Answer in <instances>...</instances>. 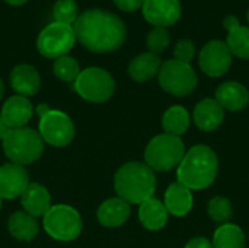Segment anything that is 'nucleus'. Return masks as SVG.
Returning <instances> with one entry per match:
<instances>
[{"instance_id": "obj_1", "label": "nucleus", "mask_w": 249, "mask_h": 248, "mask_svg": "<svg viewBox=\"0 0 249 248\" xmlns=\"http://www.w3.org/2000/svg\"><path fill=\"white\" fill-rule=\"evenodd\" d=\"M76 39L89 51L105 54L118 50L127 38L123 19L104 9L82 12L73 23Z\"/></svg>"}, {"instance_id": "obj_2", "label": "nucleus", "mask_w": 249, "mask_h": 248, "mask_svg": "<svg viewBox=\"0 0 249 248\" xmlns=\"http://www.w3.org/2000/svg\"><path fill=\"white\" fill-rule=\"evenodd\" d=\"M177 168L178 183L190 190H204L210 187L217 177L219 159L210 146L197 145L185 152Z\"/></svg>"}, {"instance_id": "obj_3", "label": "nucleus", "mask_w": 249, "mask_h": 248, "mask_svg": "<svg viewBox=\"0 0 249 248\" xmlns=\"http://www.w3.org/2000/svg\"><path fill=\"white\" fill-rule=\"evenodd\" d=\"M114 189L128 205H142L156 190L155 171L144 162H127L115 172Z\"/></svg>"}, {"instance_id": "obj_4", "label": "nucleus", "mask_w": 249, "mask_h": 248, "mask_svg": "<svg viewBox=\"0 0 249 248\" xmlns=\"http://www.w3.org/2000/svg\"><path fill=\"white\" fill-rule=\"evenodd\" d=\"M4 155L13 164L28 165L41 158L44 152V140L39 133L29 127L10 129L1 140Z\"/></svg>"}, {"instance_id": "obj_5", "label": "nucleus", "mask_w": 249, "mask_h": 248, "mask_svg": "<svg viewBox=\"0 0 249 248\" xmlns=\"http://www.w3.org/2000/svg\"><path fill=\"white\" fill-rule=\"evenodd\" d=\"M36 113L39 115L38 133L44 143L54 148H64L73 142L74 124L66 113L51 110L47 104H39Z\"/></svg>"}, {"instance_id": "obj_6", "label": "nucleus", "mask_w": 249, "mask_h": 248, "mask_svg": "<svg viewBox=\"0 0 249 248\" xmlns=\"http://www.w3.org/2000/svg\"><path fill=\"white\" fill-rule=\"evenodd\" d=\"M185 155V146L181 137L163 133L155 136L144 149V164L153 171H171L178 167Z\"/></svg>"}, {"instance_id": "obj_7", "label": "nucleus", "mask_w": 249, "mask_h": 248, "mask_svg": "<svg viewBox=\"0 0 249 248\" xmlns=\"http://www.w3.org/2000/svg\"><path fill=\"white\" fill-rule=\"evenodd\" d=\"M73 88L85 101L102 104L114 95L115 80L112 75L102 67H88L79 73Z\"/></svg>"}, {"instance_id": "obj_8", "label": "nucleus", "mask_w": 249, "mask_h": 248, "mask_svg": "<svg viewBox=\"0 0 249 248\" xmlns=\"http://www.w3.org/2000/svg\"><path fill=\"white\" fill-rule=\"evenodd\" d=\"M42 227L45 232L61 243L76 240L83 228L80 213L69 205H55L42 216Z\"/></svg>"}, {"instance_id": "obj_9", "label": "nucleus", "mask_w": 249, "mask_h": 248, "mask_svg": "<svg viewBox=\"0 0 249 248\" xmlns=\"http://www.w3.org/2000/svg\"><path fill=\"white\" fill-rule=\"evenodd\" d=\"M158 79L160 88L174 96H187L193 94L198 83V77L193 66L175 58L162 63Z\"/></svg>"}, {"instance_id": "obj_10", "label": "nucleus", "mask_w": 249, "mask_h": 248, "mask_svg": "<svg viewBox=\"0 0 249 248\" xmlns=\"http://www.w3.org/2000/svg\"><path fill=\"white\" fill-rule=\"evenodd\" d=\"M76 34L71 25L51 22L39 32L36 48L45 58H58L67 56L76 44Z\"/></svg>"}, {"instance_id": "obj_11", "label": "nucleus", "mask_w": 249, "mask_h": 248, "mask_svg": "<svg viewBox=\"0 0 249 248\" xmlns=\"http://www.w3.org/2000/svg\"><path fill=\"white\" fill-rule=\"evenodd\" d=\"M232 53L225 41H209L200 51L198 63L204 75L210 77H220L229 72L232 66Z\"/></svg>"}, {"instance_id": "obj_12", "label": "nucleus", "mask_w": 249, "mask_h": 248, "mask_svg": "<svg viewBox=\"0 0 249 248\" xmlns=\"http://www.w3.org/2000/svg\"><path fill=\"white\" fill-rule=\"evenodd\" d=\"M142 13L150 25L168 28L181 19L182 7L179 0H144Z\"/></svg>"}, {"instance_id": "obj_13", "label": "nucleus", "mask_w": 249, "mask_h": 248, "mask_svg": "<svg viewBox=\"0 0 249 248\" xmlns=\"http://www.w3.org/2000/svg\"><path fill=\"white\" fill-rule=\"evenodd\" d=\"M29 184V174L23 165L4 164L0 167V197L16 199L20 197Z\"/></svg>"}, {"instance_id": "obj_14", "label": "nucleus", "mask_w": 249, "mask_h": 248, "mask_svg": "<svg viewBox=\"0 0 249 248\" xmlns=\"http://www.w3.org/2000/svg\"><path fill=\"white\" fill-rule=\"evenodd\" d=\"M0 115L10 129L26 127L34 115V107L28 98L13 95L3 104Z\"/></svg>"}, {"instance_id": "obj_15", "label": "nucleus", "mask_w": 249, "mask_h": 248, "mask_svg": "<svg viewBox=\"0 0 249 248\" xmlns=\"http://www.w3.org/2000/svg\"><path fill=\"white\" fill-rule=\"evenodd\" d=\"M214 95V99L220 107L228 111H241L249 102V91L242 83L235 80H228L219 85Z\"/></svg>"}, {"instance_id": "obj_16", "label": "nucleus", "mask_w": 249, "mask_h": 248, "mask_svg": "<svg viewBox=\"0 0 249 248\" xmlns=\"http://www.w3.org/2000/svg\"><path fill=\"white\" fill-rule=\"evenodd\" d=\"M225 118V110L214 98H206L200 101L193 113L196 126L203 132H213L220 127Z\"/></svg>"}, {"instance_id": "obj_17", "label": "nucleus", "mask_w": 249, "mask_h": 248, "mask_svg": "<svg viewBox=\"0 0 249 248\" xmlns=\"http://www.w3.org/2000/svg\"><path fill=\"white\" fill-rule=\"evenodd\" d=\"M10 86L20 96H32L39 91L41 76L31 64H18L10 73Z\"/></svg>"}, {"instance_id": "obj_18", "label": "nucleus", "mask_w": 249, "mask_h": 248, "mask_svg": "<svg viewBox=\"0 0 249 248\" xmlns=\"http://www.w3.org/2000/svg\"><path fill=\"white\" fill-rule=\"evenodd\" d=\"M96 218L102 227L118 228L130 218V205L121 197H111L105 200L96 212Z\"/></svg>"}, {"instance_id": "obj_19", "label": "nucleus", "mask_w": 249, "mask_h": 248, "mask_svg": "<svg viewBox=\"0 0 249 248\" xmlns=\"http://www.w3.org/2000/svg\"><path fill=\"white\" fill-rule=\"evenodd\" d=\"M20 203L23 210L34 218L44 216L51 208V194L50 191L38 183H29L20 196Z\"/></svg>"}, {"instance_id": "obj_20", "label": "nucleus", "mask_w": 249, "mask_h": 248, "mask_svg": "<svg viewBox=\"0 0 249 248\" xmlns=\"http://www.w3.org/2000/svg\"><path fill=\"white\" fill-rule=\"evenodd\" d=\"M163 205H165L168 213L182 218V216L188 215L193 209V205H194L193 193L190 189H187L185 186H182L181 183L177 181L166 189Z\"/></svg>"}, {"instance_id": "obj_21", "label": "nucleus", "mask_w": 249, "mask_h": 248, "mask_svg": "<svg viewBox=\"0 0 249 248\" xmlns=\"http://www.w3.org/2000/svg\"><path fill=\"white\" fill-rule=\"evenodd\" d=\"M162 67V60L158 54L153 53H142L136 56L130 64H128V75L134 82L143 83L155 76L159 75V70Z\"/></svg>"}, {"instance_id": "obj_22", "label": "nucleus", "mask_w": 249, "mask_h": 248, "mask_svg": "<svg viewBox=\"0 0 249 248\" xmlns=\"http://www.w3.org/2000/svg\"><path fill=\"white\" fill-rule=\"evenodd\" d=\"M139 219L142 225L149 231H159L168 222V210L159 199L150 197L140 205Z\"/></svg>"}, {"instance_id": "obj_23", "label": "nucleus", "mask_w": 249, "mask_h": 248, "mask_svg": "<svg viewBox=\"0 0 249 248\" xmlns=\"http://www.w3.org/2000/svg\"><path fill=\"white\" fill-rule=\"evenodd\" d=\"M7 231L13 238L26 243V241H32L38 235L39 227L34 216L22 210V212H15L13 215L9 216Z\"/></svg>"}, {"instance_id": "obj_24", "label": "nucleus", "mask_w": 249, "mask_h": 248, "mask_svg": "<svg viewBox=\"0 0 249 248\" xmlns=\"http://www.w3.org/2000/svg\"><path fill=\"white\" fill-rule=\"evenodd\" d=\"M162 127L165 133L172 136H182L190 127V114L181 105H174L168 108L162 117Z\"/></svg>"}, {"instance_id": "obj_25", "label": "nucleus", "mask_w": 249, "mask_h": 248, "mask_svg": "<svg viewBox=\"0 0 249 248\" xmlns=\"http://www.w3.org/2000/svg\"><path fill=\"white\" fill-rule=\"evenodd\" d=\"M213 248H245L244 231L233 224L220 225L213 234Z\"/></svg>"}, {"instance_id": "obj_26", "label": "nucleus", "mask_w": 249, "mask_h": 248, "mask_svg": "<svg viewBox=\"0 0 249 248\" xmlns=\"http://www.w3.org/2000/svg\"><path fill=\"white\" fill-rule=\"evenodd\" d=\"M225 42L232 56L249 60V26L239 25L238 28L229 31Z\"/></svg>"}, {"instance_id": "obj_27", "label": "nucleus", "mask_w": 249, "mask_h": 248, "mask_svg": "<svg viewBox=\"0 0 249 248\" xmlns=\"http://www.w3.org/2000/svg\"><path fill=\"white\" fill-rule=\"evenodd\" d=\"M53 72H54L55 77H58L60 80L67 82V83H74V80L77 79V76L82 70H80L77 60L67 54V56H63V57H58L54 60Z\"/></svg>"}, {"instance_id": "obj_28", "label": "nucleus", "mask_w": 249, "mask_h": 248, "mask_svg": "<svg viewBox=\"0 0 249 248\" xmlns=\"http://www.w3.org/2000/svg\"><path fill=\"white\" fill-rule=\"evenodd\" d=\"M207 213L209 216L217 222V224H228L233 216V206L228 197L216 196L213 197L207 205Z\"/></svg>"}, {"instance_id": "obj_29", "label": "nucleus", "mask_w": 249, "mask_h": 248, "mask_svg": "<svg viewBox=\"0 0 249 248\" xmlns=\"http://www.w3.org/2000/svg\"><path fill=\"white\" fill-rule=\"evenodd\" d=\"M77 16H79V7L74 0H57L54 3V7H53L54 22L73 26Z\"/></svg>"}, {"instance_id": "obj_30", "label": "nucleus", "mask_w": 249, "mask_h": 248, "mask_svg": "<svg viewBox=\"0 0 249 248\" xmlns=\"http://www.w3.org/2000/svg\"><path fill=\"white\" fill-rule=\"evenodd\" d=\"M169 41H171V37H169L168 28H160V26H153V29L146 37V45H147L149 53H153L158 56L168 48Z\"/></svg>"}, {"instance_id": "obj_31", "label": "nucleus", "mask_w": 249, "mask_h": 248, "mask_svg": "<svg viewBox=\"0 0 249 248\" xmlns=\"http://www.w3.org/2000/svg\"><path fill=\"white\" fill-rule=\"evenodd\" d=\"M196 56V45L191 39H179L174 48V58L182 63H190Z\"/></svg>"}, {"instance_id": "obj_32", "label": "nucleus", "mask_w": 249, "mask_h": 248, "mask_svg": "<svg viewBox=\"0 0 249 248\" xmlns=\"http://www.w3.org/2000/svg\"><path fill=\"white\" fill-rule=\"evenodd\" d=\"M115 6L123 12H136L142 9L144 0H112Z\"/></svg>"}, {"instance_id": "obj_33", "label": "nucleus", "mask_w": 249, "mask_h": 248, "mask_svg": "<svg viewBox=\"0 0 249 248\" xmlns=\"http://www.w3.org/2000/svg\"><path fill=\"white\" fill-rule=\"evenodd\" d=\"M185 248H213L212 241H209L204 237H196L193 240L188 241V244L185 246Z\"/></svg>"}, {"instance_id": "obj_34", "label": "nucleus", "mask_w": 249, "mask_h": 248, "mask_svg": "<svg viewBox=\"0 0 249 248\" xmlns=\"http://www.w3.org/2000/svg\"><path fill=\"white\" fill-rule=\"evenodd\" d=\"M239 25H241V22H239V19L235 15H228L223 19V26L228 29V32L232 31V29H235V28H238Z\"/></svg>"}, {"instance_id": "obj_35", "label": "nucleus", "mask_w": 249, "mask_h": 248, "mask_svg": "<svg viewBox=\"0 0 249 248\" xmlns=\"http://www.w3.org/2000/svg\"><path fill=\"white\" fill-rule=\"evenodd\" d=\"M9 130H10V127L6 124V121L1 118V115H0V140H3L4 137H6V134L9 133Z\"/></svg>"}, {"instance_id": "obj_36", "label": "nucleus", "mask_w": 249, "mask_h": 248, "mask_svg": "<svg viewBox=\"0 0 249 248\" xmlns=\"http://www.w3.org/2000/svg\"><path fill=\"white\" fill-rule=\"evenodd\" d=\"M6 3H9V4H12V6H22V4H25L28 0H4Z\"/></svg>"}, {"instance_id": "obj_37", "label": "nucleus", "mask_w": 249, "mask_h": 248, "mask_svg": "<svg viewBox=\"0 0 249 248\" xmlns=\"http://www.w3.org/2000/svg\"><path fill=\"white\" fill-rule=\"evenodd\" d=\"M3 95H4V82L0 79V99L3 98Z\"/></svg>"}, {"instance_id": "obj_38", "label": "nucleus", "mask_w": 249, "mask_h": 248, "mask_svg": "<svg viewBox=\"0 0 249 248\" xmlns=\"http://www.w3.org/2000/svg\"><path fill=\"white\" fill-rule=\"evenodd\" d=\"M247 19H248V23H249V9H248V13H247Z\"/></svg>"}, {"instance_id": "obj_39", "label": "nucleus", "mask_w": 249, "mask_h": 248, "mask_svg": "<svg viewBox=\"0 0 249 248\" xmlns=\"http://www.w3.org/2000/svg\"><path fill=\"white\" fill-rule=\"evenodd\" d=\"M0 208H1V197H0Z\"/></svg>"}]
</instances>
